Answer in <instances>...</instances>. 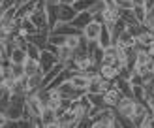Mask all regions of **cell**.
<instances>
[{"mask_svg":"<svg viewBox=\"0 0 154 128\" xmlns=\"http://www.w3.org/2000/svg\"><path fill=\"white\" fill-rule=\"evenodd\" d=\"M25 96L26 94H11L10 96V104H8V109H6V115L10 120L21 119L23 108H25Z\"/></svg>","mask_w":154,"mask_h":128,"instance_id":"cell-1","label":"cell"},{"mask_svg":"<svg viewBox=\"0 0 154 128\" xmlns=\"http://www.w3.org/2000/svg\"><path fill=\"white\" fill-rule=\"evenodd\" d=\"M113 109H115V113H117L119 117L132 119L134 109H135V100H134V98H126V96H122L120 100L117 102V105H115Z\"/></svg>","mask_w":154,"mask_h":128,"instance_id":"cell-2","label":"cell"},{"mask_svg":"<svg viewBox=\"0 0 154 128\" xmlns=\"http://www.w3.org/2000/svg\"><path fill=\"white\" fill-rule=\"evenodd\" d=\"M102 27H103V23L92 19V21H88L87 25H85V28L81 30V34H83V38L87 42H98L100 32H102Z\"/></svg>","mask_w":154,"mask_h":128,"instance_id":"cell-3","label":"cell"},{"mask_svg":"<svg viewBox=\"0 0 154 128\" xmlns=\"http://www.w3.org/2000/svg\"><path fill=\"white\" fill-rule=\"evenodd\" d=\"M57 90L60 92V98H68V100H77L81 94H85V90H79V89H75L70 81H64L62 85H58Z\"/></svg>","mask_w":154,"mask_h":128,"instance_id":"cell-4","label":"cell"},{"mask_svg":"<svg viewBox=\"0 0 154 128\" xmlns=\"http://www.w3.org/2000/svg\"><path fill=\"white\" fill-rule=\"evenodd\" d=\"M38 60H40V70H42V73H45L47 70H51V68L58 62V57L53 55V53H49L47 49H42Z\"/></svg>","mask_w":154,"mask_h":128,"instance_id":"cell-5","label":"cell"},{"mask_svg":"<svg viewBox=\"0 0 154 128\" xmlns=\"http://www.w3.org/2000/svg\"><path fill=\"white\" fill-rule=\"evenodd\" d=\"M25 105L30 109V113L34 115H42V109H43V104L40 100V96H38V92H28L25 96Z\"/></svg>","mask_w":154,"mask_h":128,"instance_id":"cell-6","label":"cell"},{"mask_svg":"<svg viewBox=\"0 0 154 128\" xmlns=\"http://www.w3.org/2000/svg\"><path fill=\"white\" fill-rule=\"evenodd\" d=\"M49 34H51V30H49V28L36 30L34 34H28V36H26V42H30V43L38 45L40 49H43L45 45H47V42H49Z\"/></svg>","mask_w":154,"mask_h":128,"instance_id":"cell-7","label":"cell"},{"mask_svg":"<svg viewBox=\"0 0 154 128\" xmlns=\"http://www.w3.org/2000/svg\"><path fill=\"white\" fill-rule=\"evenodd\" d=\"M102 94H103V102H105L107 108H115V105H117V102L122 98V92H120V90L115 87V85H111L107 90H103Z\"/></svg>","mask_w":154,"mask_h":128,"instance_id":"cell-8","label":"cell"},{"mask_svg":"<svg viewBox=\"0 0 154 128\" xmlns=\"http://www.w3.org/2000/svg\"><path fill=\"white\" fill-rule=\"evenodd\" d=\"M28 19L32 21V25L36 27V30L49 28V25H47V15H45V10H34L32 13L28 15Z\"/></svg>","mask_w":154,"mask_h":128,"instance_id":"cell-9","label":"cell"},{"mask_svg":"<svg viewBox=\"0 0 154 128\" xmlns=\"http://www.w3.org/2000/svg\"><path fill=\"white\" fill-rule=\"evenodd\" d=\"M42 77H43V73L42 72H38V73H32V75H26V94L28 92H38L40 89H43V83H42Z\"/></svg>","mask_w":154,"mask_h":128,"instance_id":"cell-10","label":"cell"},{"mask_svg":"<svg viewBox=\"0 0 154 128\" xmlns=\"http://www.w3.org/2000/svg\"><path fill=\"white\" fill-rule=\"evenodd\" d=\"M42 124L43 128H51V126H57L58 128V115H57V111L55 109H51V108H43L42 109Z\"/></svg>","mask_w":154,"mask_h":128,"instance_id":"cell-11","label":"cell"},{"mask_svg":"<svg viewBox=\"0 0 154 128\" xmlns=\"http://www.w3.org/2000/svg\"><path fill=\"white\" fill-rule=\"evenodd\" d=\"M75 10H73V6L72 4H62L60 2L58 4V23H70L73 17H75Z\"/></svg>","mask_w":154,"mask_h":128,"instance_id":"cell-12","label":"cell"},{"mask_svg":"<svg viewBox=\"0 0 154 128\" xmlns=\"http://www.w3.org/2000/svg\"><path fill=\"white\" fill-rule=\"evenodd\" d=\"M92 19H94V17H92V13H90L88 10H83V11H77L75 17H73L70 23H72V25H73L77 30H83L85 25H87L88 21H92Z\"/></svg>","mask_w":154,"mask_h":128,"instance_id":"cell-13","label":"cell"},{"mask_svg":"<svg viewBox=\"0 0 154 128\" xmlns=\"http://www.w3.org/2000/svg\"><path fill=\"white\" fill-rule=\"evenodd\" d=\"M68 81H70L75 89L85 90V92H87V85H88V75H87V73H83V72H73Z\"/></svg>","mask_w":154,"mask_h":128,"instance_id":"cell-14","label":"cell"},{"mask_svg":"<svg viewBox=\"0 0 154 128\" xmlns=\"http://www.w3.org/2000/svg\"><path fill=\"white\" fill-rule=\"evenodd\" d=\"M115 45H120V47H134V45H135V36L130 32L128 28H124V30L119 32L117 43H115Z\"/></svg>","mask_w":154,"mask_h":128,"instance_id":"cell-15","label":"cell"},{"mask_svg":"<svg viewBox=\"0 0 154 128\" xmlns=\"http://www.w3.org/2000/svg\"><path fill=\"white\" fill-rule=\"evenodd\" d=\"M132 94L135 102H147V98L150 94V89H147L145 85H132Z\"/></svg>","mask_w":154,"mask_h":128,"instance_id":"cell-16","label":"cell"},{"mask_svg":"<svg viewBox=\"0 0 154 128\" xmlns=\"http://www.w3.org/2000/svg\"><path fill=\"white\" fill-rule=\"evenodd\" d=\"M8 60H10V64H23L26 60V53L25 49L21 47H13L10 51V55H8Z\"/></svg>","mask_w":154,"mask_h":128,"instance_id":"cell-17","label":"cell"},{"mask_svg":"<svg viewBox=\"0 0 154 128\" xmlns=\"http://www.w3.org/2000/svg\"><path fill=\"white\" fill-rule=\"evenodd\" d=\"M98 73L102 75L103 79H109V81H115L117 75H119V72L115 70L111 64H98Z\"/></svg>","mask_w":154,"mask_h":128,"instance_id":"cell-18","label":"cell"},{"mask_svg":"<svg viewBox=\"0 0 154 128\" xmlns=\"http://www.w3.org/2000/svg\"><path fill=\"white\" fill-rule=\"evenodd\" d=\"M23 70H25V75H32V73L42 72V70H40V60L26 57V60L23 62Z\"/></svg>","mask_w":154,"mask_h":128,"instance_id":"cell-19","label":"cell"},{"mask_svg":"<svg viewBox=\"0 0 154 128\" xmlns=\"http://www.w3.org/2000/svg\"><path fill=\"white\" fill-rule=\"evenodd\" d=\"M113 42H111V32H109V28H107L105 25L102 27V32H100V38H98V45L100 47H107V45H111Z\"/></svg>","mask_w":154,"mask_h":128,"instance_id":"cell-20","label":"cell"},{"mask_svg":"<svg viewBox=\"0 0 154 128\" xmlns=\"http://www.w3.org/2000/svg\"><path fill=\"white\" fill-rule=\"evenodd\" d=\"M87 96H88V100H90V104H92V108H107L105 105V102H103V94L102 92H94V94H88L87 92Z\"/></svg>","mask_w":154,"mask_h":128,"instance_id":"cell-21","label":"cell"},{"mask_svg":"<svg viewBox=\"0 0 154 128\" xmlns=\"http://www.w3.org/2000/svg\"><path fill=\"white\" fill-rule=\"evenodd\" d=\"M141 27L145 28V30H149V32H154V11H147L145 13V17H143V21H141Z\"/></svg>","mask_w":154,"mask_h":128,"instance_id":"cell-22","label":"cell"},{"mask_svg":"<svg viewBox=\"0 0 154 128\" xmlns=\"http://www.w3.org/2000/svg\"><path fill=\"white\" fill-rule=\"evenodd\" d=\"M72 55H73V49H70L68 45H60L58 47V60L60 62H68V60H72Z\"/></svg>","mask_w":154,"mask_h":128,"instance_id":"cell-23","label":"cell"},{"mask_svg":"<svg viewBox=\"0 0 154 128\" xmlns=\"http://www.w3.org/2000/svg\"><path fill=\"white\" fill-rule=\"evenodd\" d=\"M40 47L38 45H34V43H30V42H26V47H25V53H26V57H30V58H38L40 57Z\"/></svg>","mask_w":154,"mask_h":128,"instance_id":"cell-24","label":"cell"},{"mask_svg":"<svg viewBox=\"0 0 154 128\" xmlns=\"http://www.w3.org/2000/svg\"><path fill=\"white\" fill-rule=\"evenodd\" d=\"M49 43L57 45V47H60V45L66 43V36L64 34H57V32H51L49 34Z\"/></svg>","mask_w":154,"mask_h":128,"instance_id":"cell-25","label":"cell"},{"mask_svg":"<svg viewBox=\"0 0 154 128\" xmlns=\"http://www.w3.org/2000/svg\"><path fill=\"white\" fill-rule=\"evenodd\" d=\"M132 13H134V17L141 23L143 17H145V13H147V8L145 6H132Z\"/></svg>","mask_w":154,"mask_h":128,"instance_id":"cell-26","label":"cell"},{"mask_svg":"<svg viewBox=\"0 0 154 128\" xmlns=\"http://www.w3.org/2000/svg\"><path fill=\"white\" fill-rule=\"evenodd\" d=\"M8 40H11V30L8 28V27H2L0 25V42H8Z\"/></svg>","mask_w":154,"mask_h":128,"instance_id":"cell-27","label":"cell"},{"mask_svg":"<svg viewBox=\"0 0 154 128\" xmlns=\"http://www.w3.org/2000/svg\"><path fill=\"white\" fill-rule=\"evenodd\" d=\"M130 85H143V77H141V73H137L135 70L132 72V75H130Z\"/></svg>","mask_w":154,"mask_h":128,"instance_id":"cell-28","label":"cell"},{"mask_svg":"<svg viewBox=\"0 0 154 128\" xmlns=\"http://www.w3.org/2000/svg\"><path fill=\"white\" fill-rule=\"evenodd\" d=\"M115 4L119 10H128V8H132V0H115Z\"/></svg>","mask_w":154,"mask_h":128,"instance_id":"cell-29","label":"cell"},{"mask_svg":"<svg viewBox=\"0 0 154 128\" xmlns=\"http://www.w3.org/2000/svg\"><path fill=\"white\" fill-rule=\"evenodd\" d=\"M10 126V119H8L6 113H0V128H6Z\"/></svg>","mask_w":154,"mask_h":128,"instance_id":"cell-30","label":"cell"},{"mask_svg":"<svg viewBox=\"0 0 154 128\" xmlns=\"http://www.w3.org/2000/svg\"><path fill=\"white\" fill-rule=\"evenodd\" d=\"M102 2H103V6L107 8V10H119L117 4H115V0H102Z\"/></svg>","mask_w":154,"mask_h":128,"instance_id":"cell-31","label":"cell"},{"mask_svg":"<svg viewBox=\"0 0 154 128\" xmlns=\"http://www.w3.org/2000/svg\"><path fill=\"white\" fill-rule=\"evenodd\" d=\"M147 104L150 105V111L154 113V94H152V92H150V94H149V98H147Z\"/></svg>","mask_w":154,"mask_h":128,"instance_id":"cell-32","label":"cell"},{"mask_svg":"<svg viewBox=\"0 0 154 128\" xmlns=\"http://www.w3.org/2000/svg\"><path fill=\"white\" fill-rule=\"evenodd\" d=\"M143 6L147 8V11L152 10V6H154V0H143Z\"/></svg>","mask_w":154,"mask_h":128,"instance_id":"cell-33","label":"cell"},{"mask_svg":"<svg viewBox=\"0 0 154 128\" xmlns=\"http://www.w3.org/2000/svg\"><path fill=\"white\" fill-rule=\"evenodd\" d=\"M26 2H28V0H13V6L15 8H21L23 4H26Z\"/></svg>","mask_w":154,"mask_h":128,"instance_id":"cell-34","label":"cell"},{"mask_svg":"<svg viewBox=\"0 0 154 128\" xmlns=\"http://www.w3.org/2000/svg\"><path fill=\"white\" fill-rule=\"evenodd\" d=\"M132 6H143V0H132Z\"/></svg>","mask_w":154,"mask_h":128,"instance_id":"cell-35","label":"cell"},{"mask_svg":"<svg viewBox=\"0 0 154 128\" xmlns=\"http://www.w3.org/2000/svg\"><path fill=\"white\" fill-rule=\"evenodd\" d=\"M0 79H4V66L0 64Z\"/></svg>","mask_w":154,"mask_h":128,"instance_id":"cell-36","label":"cell"},{"mask_svg":"<svg viewBox=\"0 0 154 128\" xmlns=\"http://www.w3.org/2000/svg\"><path fill=\"white\" fill-rule=\"evenodd\" d=\"M4 11H6V10H4V8H2V4H0V19H2V15H4Z\"/></svg>","mask_w":154,"mask_h":128,"instance_id":"cell-37","label":"cell"},{"mask_svg":"<svg viewBox=\"0 0 154 128\" xmlns=\"http://www.w3.org/2000/svg\"><path fill=\"white\" fill-rule=\"evenodd\" d=\"M58 2H62V4H72L73 0H58Z\"/></svg>","mask_w":154,"mask_h":128,"instance_id":"cell-38","label":"cell"},{"mask_svg":"<svg viewBox=\"0 0 154 128\" xmlns=\"http://www.w3.org/2000/svg\"><path fill=\"white\" fill-rule=\"evenodd\" d=\"M150 92H152V94H154V83H152V87H150Z\"/></svg>","mask_w":154,"mask_h":128,"instance_id":"cell-39","label":"cell"},{"mask_svg":"<svg viewBox=\"0 0 154 128\" xmlns=\"http://www.w3.org/2000/svg\"><path fill=\"white\" fill-rule=\"evenodd\" d=\"M150 11H154V6H152V10H150Z\"/></svg>","mask_w":154,"mask_h":128,"instance_id":"cell-40","label":"cell"},{"mask_svg":"<svg viewBox=\"0 0 154 128\" xmlns=\"http://www.w3.org/2000/svg\"><path fill=\"white\" fill-rule=\"evenodd\" d=\"M152 73H154V72H152Z\"/></svg>","mask_w":154,"mask_h":128,"instance_id":"cell-41","label":"cell"}]
</instances>
